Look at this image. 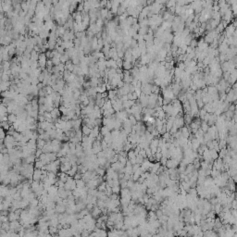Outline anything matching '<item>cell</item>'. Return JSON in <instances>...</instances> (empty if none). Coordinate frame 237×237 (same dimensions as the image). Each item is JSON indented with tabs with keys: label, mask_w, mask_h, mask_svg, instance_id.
Instances as JSON below:
<instances>
[{
	"label": "cell",
	"mask_w": 237,
	"mask_h": 237,
	"mask_svg": "<svg viewBox=\"0 0 237 237\" xmlns=\"http://www.w3.org/2000/svg\"><path fill=\"white\" fill-rule=\"evenodd\" d=\"M43 175V170L41 169H36L34 170V174H33V180L34 181H37V182H40L41 178H42Z\"/></svg>",
	"instance_id": "cell-1"
},
{
	"label": "cell",
	"mask_w": 237,
	"mask_h": 237,
	"mask_svg": "<svg viewBox=\"0 0 237 237\" xmlns=\"http://www.w3.org/2000/svg\"><path fill=\"white\" fill-rule=\"evenodd\" d=\"M81 130H82V133H83L84 135H89L90 133H91V130H92V129H90L87 125L83 124V126L81 127Z\"/></svg>",
	"instance_id": "cell-2"
},
{
	"label": "cell",
	"mask_w": 237,
	"mask_h": 237,
	"mask_svg": "<svg viewBox=\"0 0 237 237\" xmlns=\"http://www.w3.org/2000/svg\"><path fill=\"white\" fill-rule=\"evenodd\" d=\"M16 119H17V115H15L14 113H10L8 115V121L10 124H13L16 121Z\"/></svg>",
	"instance_id": "cell-3"
},
{
	"label": "cell",
	"mask_w": 237,
	"mask_h": 237,
	"mask_svg": "<svg viewBox=\"0 0 237 237\" xmlns=\"http://www.w3.org/2000/svg\"><path fill=\"white\" fill-rule=\"evenodd\" d=\"M45 145H46V141H45V140L40 139V138H38V139L36 140V146H37V148H39V149H42L43 146Z\"/></svg>",
	"instance_id": "cell-4"
},
{
	"label": "cell",
	"mask_w": 237,
	"mask_h": 237,
	"mask_svg": "<svg viewBox=\"0 0 237 237\" xmlns=\"http://www.w3.org/2000/svg\"><path fill=\"white\" fill-rule=\"evenodd\" d=\"M110 133V131L107 129V126H102L101 128H100V134H102L103 136H105V135H107V134H108Z\"/></svg>",
	"instance_id": "cell-5"
},
{
	"label": "cell",
	"mask_w": 237,
	"mask_h": 237,
	"mask_svg": "<svg viewBox=\"0 0 237 237\" xmlns=\"http://www.w3.org/2000/svg\"><path fill=\"white\" fill-rule=\"evenodd\" d=\"M76 181V187L78 188H84L85 186V182H84L83 179H79V180H75Z\"/></svg>",
	"instance_id": "cell-6"
},
{
	"label": "cell",
	"mask_w": 237,
	"mask_h": 237,
	"mask_svg": "<svg viewBox=\"0 0 237 237\" xmlns=\"http://www.w3.org/2000/svg\"><path fill=\"white\" fill-rule=\"evenodd\" d=\"M34 166H35V168H36V169H42L44 168V166H45V165H44V163H43L42 161L40 160L39 158H37V159L35 160V162H34Z\"/></svg>",
	"instance_id": "cell-7"
},
{
	"label": "cell",
	"mask_w": 237,
	"mask_h": 237,
	"mask_svg": "<svg viewBox=\"0 0 237 237\" xmlns=\"http://www.w3.org/2000/svg\"><path fill=\"white\" fill-rule=\"evenodd\" d=\"M5 137H6V133H5V130L2 128V127H0V139H3L4 140Z\"/></svg>",
	"instance_id": "cell-8"
},
{
	"label": "cell",
	"mask_w": 237,
	"mask_h": 237,
	"mask_svg": "<svg viewBox=\"0 0 237 237\" xmlns=\"http://www.w3.org/2000/svg\"><path fill=\"white\" fill-rule=\"evenodd\" d=\"M3 157H4V154H3V153H1V152H0V161H1V160H3Z\"/></svg>",
	"instance_id": "cell-9"
}]
</instances>
